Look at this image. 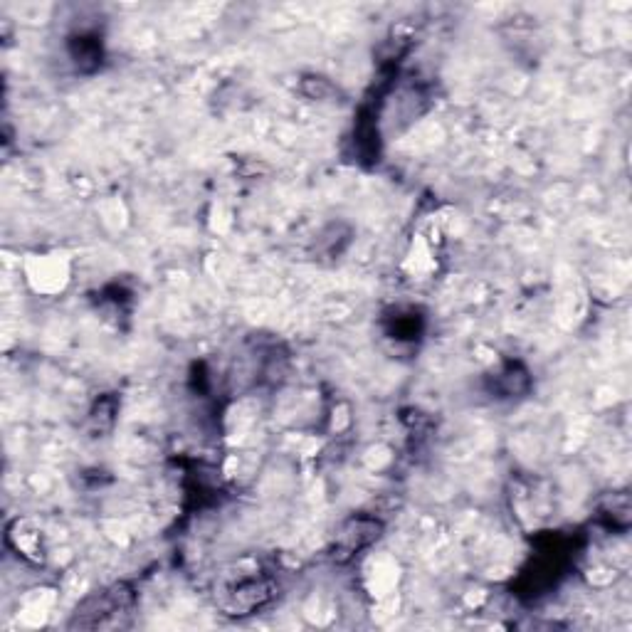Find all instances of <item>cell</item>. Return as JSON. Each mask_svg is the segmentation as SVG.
<instances>
[{"mask_svg": "<svg viewBox=\"0 0 632 632\" xmlns=\"http://www.w3.org/2000/svg\"><path fill=\"white\" fill-rule=\"evenodd\" d=\"M270 598V583L260 581V578H252V581H242L237 583L235 588H230L228 600H225V610H230V615H250L252 610L262 608Z\"/></svg>", "mask_w": 632, "mask_h": 632, "instance_id": "6da1fadb", "label": "cell"}]
</instances>
